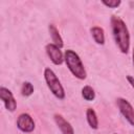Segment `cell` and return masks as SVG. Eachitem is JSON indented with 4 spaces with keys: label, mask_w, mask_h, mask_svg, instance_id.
<instances>
[{
    "label": "cell",
    "mask_w": 134,
    "mask_h": 134,
    "mask_svg": "<svg viewBox=\"0 0 134 134\" xmlns=\"http://www.w3.org/2000/svg\"><path fill=\"white\" fill-rule=\"evenodd\" d=\"M34 93V86L29 82H24L21 87V94L23 96H29Z\"/></svg>",
    "instance_id": "obj_13"
},
{
    "label": "cell",
    "mask_w": 134,
    "mask_h": 134,
    "mask_svg": "<svg viewBox=\"0 0 134 134\" xmlns=\"http://www.w3.org/2000/svg\"><path fill=\"white\" fill-rule=\"evenodd\" d=\"M46 49V53L49 57V59L51 60V62L54 65H61L64 61V55L61 51V48L58 47L57 45H54L53 43H49L46 45L45 47Z\"/></svg>",
    "instance_id": "obj_6"
},
{
    "label": "cell",
    "mask_w": 134,
    "mask_h": 134,
    "mask_svg": "<svg viewBox=\"0 0 134 134\" xmlns=\"http://www.w3.org/2000/svg\"><path fill=\"white\" fill-rule=\"evenodd\" d=\"M64 61L68 67V69L70 70V72L77 79L80 80H85L87 76L85 67L82 63V60L80 59L79 54L71 50V49H67L64 53Z\"/></svg>",
    "instance_id": "obj_2"
},
{
    "label": "cell",
    "mask_w": 134,
    "mask_h": 134,
    "mask_svg": "<svg viewBox=\"0 0 134 134\" xmlns=\"http://www.w3.org/2000/svg\"><path fill=\"white\" fill-rule=\"evenodd\" d=\"M102 3H103L104 5H106V6H108V7L115 8V7H117V6H119V5H120L121 1H120V0H109V1L103 0V1H102Z\"/></svg>",
    "instance_id": "obj_14"
},
{
    "label": "cell",
    "mask_w": 134,
    "mask_h": 134,
    "mask_svg": "<svg viewBox=\"0 0 134 134\" xmlns=\"http://www.w3.org/2000/svg\"><path fill=\"white\" fill-rule=\"evenodd\" d=\"M91 35L93 37V40L97 43V44H100L103 45L105 43V34H104V29L102 27H98V26H93L91 29Z\"/></svg>",
    "instance_id": "obj_10"
},
{
    "label": "cell",
    "mask_w": 134,
    "mask_h": 134,
    "mask_svg": "<svg viewBox=\"0 0 134 134\" xmlns=\"http://www.w3.org/2000/svg\"><path fill=\"white\" fill-rule=\"evenodd\" d=\"M116 104L122 116L127 119V121L131 126L134 127V109L132 105L126 98H122V97H118L116 99Z\"/></svg>",
    "instance_id": "obj_4"
},
{
    "label": "cell",
    "mask_w": 134,
    "mask_h": 134,
    "mask_svg": "<svg viewBox=\"0 0 134 134\" xmlns=\"http://www.w3.org/2000/svg\"><path fill=\"white\" fill-rule=\"evenodd\" d=\"M17 127L24 133H30L35 130V121L27 113H21L17 119Z\"/></svg>",
    "instance_id": "obj_5"
},
{
    "label": "cell",
    "mask_w": 134,
    "mask_h": 134,
    "mask_svg": "<svg viewBox=\"0 0 134 134\" xmlns=\"http://www.w3.org/2000/svg\"><path fill=\"white\" fill-rule=\"evenodd\" d=\"M112 35L114 41L122 53H128L130 49V34L124 20L117 16L111 18Z\"/></svg>",
    "instance_id": "obj_1"
},
{
    "label": "cell",
    "mask_w": 134,
    "mask_h": 134,
    "mask_svg": "<svg viewBox=\"0 0 134 134\" xmlns=\"http://www.w3.org/2000/svg\"><path fill=\"white\" fill-rule=\"evenodd\" d=\"M133 66H134V48H133Z\"/></svg>",
    "instance_id": "obj_16"
},
{
    "label": "cell",
    "mask_w": 134,
    "mask_h": 134,
    "mask_svg": "<svg viewBox=\"0 0 134 134\" xmlns=\"http://www.w3.org/2000/svg\"><path fill=\"white\" fill-rule=\"evenodd\" d=\"M127 80H128L129 84L132 86V88L134 89V77L132 75H127Z\"/></svg>",
    "instance_id": "obj_15"
},
{
    "label": "cell",
    "mask_w": 134,
    "mask_h": 134,
    "mask_svg": "<svg viewBox=\"0 0 134 134\" xmlns=\"http://www.w3.org/2000/svg\"><path fill=\"white\" fill-rule=\"evenodd\" d=\"M0 97L6 108V110L14 112L17 108V103L13 96V93L10 92V90H8L5 87H1L0 88Z\"/></svg>",
    "instance_id": "obj_7"
},
{
    "label": "cell",
    "mask_w": 134,
    "mask_h": 134,
    "mask_svg": "<svg viewBox=\"0 0 134 134\" xmlns=\"http://www.w3.org/2000/svg\"><path fill=\"white\" fill-rule=\"evenodd\" d=\"M48 30H49V34H50V37H51V40L53 42L54 45H57L58 47L62 48L64 43H63V39L61 37V35L59 34V30L57 29L55 25L54 24H49L48 26Z\"/></svg>",
    "instance_id": "obj_9"
},
{
    "label": "cell",
    "mask_w": 134,
    "mask_h": 134,
    "mask_svg": "<svg viewBox=\"0 0 134 134\" xmlns=\"http://www.w3.org/2000/svg\"><path fill=\"white\" fill-rule=\"evenodd\" d=\"M54 121L59 129L61 130L62 134H74V130L69 121H67L61 114H54Z\"/></svg>",
    "instance_id": "obj_8"
},
{
    "label": "cell",
    "mask_w": 134,
    "mask_h": 134,
    "mask_svg": "<svg viewBox=\"0 0 134 134\" xmlns=\"http://www.w3.org/2000/svg\"><path fill=\"white\" fill-rule=\"evenodd\" d=\"M86 117H87V121L90 126V128L92 129H97L98 128V119H97V115L95 113V111L92 108H88L86 111Z\"/></svg>",
    "instance_id": "obj_11"
},
{
    "label": "cell",
    "mask_w": 134,
    "mask_h": 134,
    "mask_svg": "<svg viewBox=\"0 0 134 134\" xmlns=\"http://www.w3.org/2000/svg\"><path fill=\"white\" fill-rule=\"evenodd\" d=\"M44 79H45V82L47 84V87L49 88V90L51 91V93L57 98L63 99L65 97L64 88H63L60 80L58 79V76L55 75V73L53 72L52 69L45 68V70H44Z\"/></svg>",
    "instance_id": "obj_3"
},
{
    "label": "cell",
    "mask_w": 134,
    "mask_h": 134,
    "mask_svg": "<svg viewBox=\"0 0 134 134\" xmlns=\"http://www.w3.org/2000/svg\"><path fill=\"white\" fill-rule=\"evenodd\" d=\"M114 134H116V133H114Z\"/></svg>",
    "instance_id": "obj_17"
},
{
    "label": "cell",
    "mask_w": 134,
    "mask_h": 134,
    "mask_svg": "<svg viewBox=\"0 0 134 134\" xmlns=\"http://www.w3.org/2000/svg\"><path fill=\"white\" fill-rule=\"evenodd\" d=\"M82 96L84 97V99L91 102L95 98V92L91 86H85L82 89Z\"/></svg>",
    "instance_id": "obj_12"
}]
</instances>
